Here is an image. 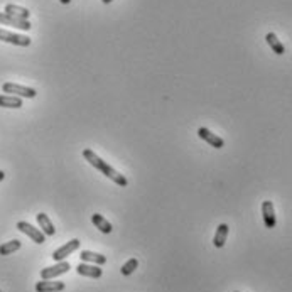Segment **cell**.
Here are the masks:
<instances>
[{"instance_id": "cell-1", "label": "cell", "mask_w": 292, "mask_h": 292, "mask_svg": "<svg viewBox=\"0 0 292 292\" xmlns=\"http://www.w3.org/2000/svg\"><path fill=\"white\" fill-rule=\"evenodd\" d=\"M83 157L86 159V161L92 164V166L97 169V171L105 174V176H107L108 179H111V181H113L115 184L122 186V188H125V186L129 184V181H127V178L124 176V174H120L119 171H116V169L108 166V164L105 162L102 157H98L93 151H90V149H84V151H83Z\"/></svg>"}, {"instance_id": "cell-2", "label": "cell", "mask_w": 292, "mask_h": 292, "mask_svg": "<svg viewBox=\"0 0 292 292\" xmlns=\"http://www.w3.org/2000/svg\"><path fill=\"white\" fill-rule=\"evenodd\" d=\"M2 92L7 95H14V97H19V98H36L37 95L34 88L22 86V84H17V83H4Z\"/></svg>"}, {"instance_id": "cell-3", "label": "cell", "mask_w": 292, "mask_h": 292, "mask_svg": "<svg viewBox=\"0 0 292 292\" xmlns=\"http://www.w3.org/2000/svg\"><path fill=\"white\" fill-rule=\"evenodd\" d=\"M70 269H71V265L63 260V262H57L56 265H52V267L42 269L41 270V279H46V280L56 279V277H60V275H63V274L70 272Z\"/></svg>"}, {"instance_id": "cell-4", "label": "cell", "mask_w": 292, "mask_h": 292, "mask_svg": "<svg viewBox=\"0 0 292 292\" xmlns=\"http://www.w3.org/2000/svg\"><path fill=\"white\" fill-rule=\"evenodd\" d=\"M17 230L22 231L24 235H27L33 242L39 243V245L46 242V235H44V233H42L41 230H37V228H34V226L31 225V223H27V221H19V223H17Z\"/></svg>"}, {"instance_id": "cell-5", "label": "cell", "mask_w": 292, "mask_h": 292, "mask_svg": "<svg viewBox=\"0 0 292 292\" xmlns=\"http://www.w3.org/2000/svg\"><path fill=\"white\" fill-rule=\"evenodd\" d=\"M0 41L9 42V44H14V46H22V47L31 46V37L9 33V31H5V29H0Z\"/></svg>"}, {"instance_id": "cell-6", "label": "cell", "mask_w": 292, "mask_h": 292, "mask_svg": "<svg viewBox=\"0 0 292 292\" xmlns=\"http://www.w3.org/2000/svg\"><path fill=\"white\" fill-rule=\"evenodd\" d=\"M0 24H2V25H10V27H15V29H20V31H29L31 27H33L29 20L14 17V15H9V14H5V12H0Z\"/></svg>"}, {"instance_id": "cell-7", "label": "cell", "mask_w": 292, "mask_h": 292, "mask_svg": "<svg viewBox=\"0 0 292 292\" xmlns=\"http://www.w3.org/2000/svg\"><path fill=\"white\" fill-rule=\"evenodd\" d=\"M79 248V240L78 238H73V240H70L68 243H65L63 247H60L57 250H54V253H52V258L56 260V262H63L68 255H71L73 252H76Z\"/></svg>"}, {"instance_id": "cell-8", "label": "cell", "mask_w": 292, "mask_h": 292, "mask_svg": "<svg viewBox=\"0 0 292 292\" xmlns=\"http://www.w3.org/2000/svg\"><path fill=\"white\" fill-rule=\"evenodd\" d=\"M198 137H199V139H203L205 142H208V144L211 147H215V149L225 147V140H223L221 137H218L216 134H213L210 129H206V127H201V129H198Z\"/></svg>"}, {"instance_id": "cell-9", "label": "cell", "mask_w": 292, "mask_h": 292, "mask_svg": "<svg viewBox=\"0 0 292 292\" xmlns=\"http://www.w3.org/2000/svg\"><path fill=\"white\" fill-rule=\"evenodd\" d=\"M76 272L79 275H83V277H90V279H100L103 275V270L100 269V265H90L86 262L78 264Z\"/></svg>"}, {"instance_id": "cell-10", "label": "cell", "mask_w": 292, "mask_h": 292, "mask_svg": "<svg viewBox=\"0 0 292 292\" xmlns=\"http://www.w3.org/2000/svg\"><path fill=\"white\" fill-rule=\"evenodd\" d=\"M262 216H264L265 228H275L277 220H275V210H274L272 201H264L262 203Z\"/></svg>"}, {"instance_id": "cell-11", "label": "cell", "mask_w": 292, "mask_h": 292, "mask_svg": "<svg viewBox=\"0 0 292 292\" xmlns=\"http://www.w3.org/2000/svg\"><path fill=\"white\" fill-rule=\"evenodd\" d=\"M65 282H57V280H46V279H42L41 282H37L36 284V292H61V290H65Z\"/></svg>"}, {"instance_id": "cell-12", "label": "cell", "mask_w": 292, "mask_h": 292, "mask_svg": "<svg viewBox=\"0 0 292 292\" xmlns=\"http://www.w3.org/2000/svg\"><path fill=\"white\" fill-rule=\"evenodd\" d=\"M36 218H37V223H39V226H41V231L44 233L46 237L54 235L56 228H54V225H52V221L49 220V216H47L46 213H39V215H36Z\"/></svg>"}, {"instance_id": "cell-13", "label": "cell", "mask_w": 292, "mask_h": 292, "mask_svg": "<svg viewBox=\"0 0 292 292\" xmlns=\"http://www.w3.org/2000/svg\"><path fill=\"white\" fill-rule=\"evenodd\" d=\"M79 258L86 264H97V265H105V262H107V257L105 255H100V253L90 252V250H83L79 253Z\"/></svg>"}, {"instance_id": "cell-14", "label": "cell", "mask_w": 292, "mask_h": 292, "mask_svg": "<svg viewBox=\"0 0 292 292\" xmlns=\"http://www.w3.org/2000/svg\"><path fill=\"white\" fill-rule=\"evenodd\" d=\"M226 238H228V225L226 223H221V225L216 228V233L213 237V245L216 248H223L225 247Z\"/></svg>"}, {"instance_id": "cell-15", "label": "cell", "mask_w": 292, "mask_h": 292, "mask_svg": "<svg viewBox=\"0 0 292 292\" xmlns=\"http://www.w3.org/2000/svg\"><path fill=\"white\" fill-rule=\"evenodd\" d=\"M0 107L2 108H20L22 100L14 95H0Z\"/></svg>"}, {"instance_id": "cell-16", "label": "cell", "mask_w": 292, "mask_h": 292, "mask_svg": "<svg viewBox=\"0 0 292 292\" xmlns=\"http://www.w3.org/2000/svg\"><path fill=\"white\" fill-rule=\"evenodd\" d=\"M5 14L14 15V17H19V19H25V20L31 17V12H29L27 9H25V7H19V5H14V4L5 5Z\"/></svg>"}, {"instance_id": "cell-17", "label": "cell", "mask_w": 292, "mask_h": 292, "mask_svg": "<svg viewBox=\"0 0 292 292\" xmlns=\"http://www.w3.org/2000/svg\"><path fill=\"white\" fill-rule=\"evenodd\" d=\"M265 41H267V44L270 46V49H272L275 54H284L285 52V47H284V44L282 42L279 41V37L275 36L274 33H269L267 36H265Z\"/></svg>"}, {"instance_id": "cell-18", "label": "cell", "mask_w": 292, "mask_h": 292, "mask_svg": "<svg viewBox=\"0 0 292 292\" xmlns=\"http://www.w3.org/2000/svg\"><path fill=\"white\" fill-rule=\"evenodd\" d=\"M92 221H93V225L97 226L102 233H111V230H113L111 223H110L108 220H105V218H103V215L95 213V215L92 216Z\"/></svg>"}, {"instance_id": "cell-19", "label": "cell", "mask_w": 292, "mask_h": 292, "mask_svg": "<svg viewBox=\"0 0 292 292\" xmlns=\"http://www.w3.org/2000/svg\"><path fill=\"white\" fill-rule=\"evenodd\" d=\"M20 240H10V242H5L0 245V255H10V253L17 252L20 248Z\"/></svg>"}, {"instance_id": "cell-20", "label": "cell", "mask_w": 292, "mask_h": 292, "mask_svg": "<svg viewBox=\"0 0 292 292\" xmlns=\"http://www.w3.org/2000/svg\"><path fill=\"white\" fill-rule=\"evenodd\" d=\"M137 267H139V260H137V258H130L129 262H127L124 267H122V274H124V275H130Z\"/></svg>"}, {"instance_id": "cell-21", "label": "cell", "mask_w": 292, "mask_h": 292, "mask_svg": "<svg viewBox=\"0 0 292 292\" xmlns=\"http://www.w3.org/2000/svg\"><path fill=\"white\" fill-rule=\"evenodd\" d=\"M4 179H5V172H4V171H0V183H2Z\"/></svg>"}, {"instance_id": "cell-22", "label": "cell", "mask_w": 292, "mask_h": 292, "mask_svg": "<svg viewBox=\"0 0 292 292\" xmlns=\"http://www.w3.org/2000/svg\"><path fill=\"white\" fill-rule=\"evenodd\" d=\"M60 2H61V4H65V5H68V4L71 2V0H60Z\"/></svg>"}, {"instance_id": "cell-23", "label": "cell", "mask_w": 292, "mask_h": 292, "mask_svg": "<svg viewBox=\"0 0 292 292\" xmlns=\"http://www.w3.org/2000/svg\"><path fill=\"white\" fill-rule=\"evenodd\" d=\"M103 4H110V2H113V0H102Z\"/></svg>"}, {"instance_id": "cell-24", "label": "cell", "mask_w": 292, "mask_h": 292, "mask_svg": "<svg viewBox=\"0 0 292 292\" xmlns=\"http://www.w3.org/2000/svg\"><path fill=\"white\" fill-rule=\"evenodd\" d=\"M0 292H2V290H0Z\"/></svg>"}]
</instances>
